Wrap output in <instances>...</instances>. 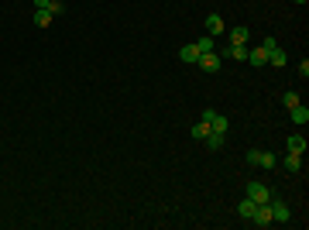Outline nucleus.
Listing matches in <instances>:
<instances>
[{
    "label": "nucleus",
    "instance_id": "nucleus-1",
    "mask_svg": "<svg viewBox=\"0 0 309 230\" xmlns=\"http://www.w3.org/2000/svg\"><path fill=\"white\" fill-rule=\"evenodd\" d=\"M199 120H206V124H210L213 134H227V127H230V120H227L223 114H216V110H210V107H206V110H199Z\"/></svg>",
    "mask_w": 309,
    "mask_h": 230
},
{
    "label": "nucleus",
    "instance_id": "nucleus-2",
    "mask_svg": "<svg viewBox=\"0 0 309 230\" xmlns=\"http://www.w3.org/2000/svg\"><path fill=\"white\" fill-rule=\"evenodd\" d=\"M268 206H271V220L275 223H289L292 220V210H289L285 199H268Z\"/></svg>",
    "mask_w": 309,
    "mask_h": 230
},
{
    "label": "nucleus",
    "instance_id": "nucleus-3",
    "mask_svg": "<svg viewBox=\"0 0 309 230\" xmlns=\"http://www.w3.org/2000/svg\"><path fill=\"white\" fill-rule=\"evenodd\" d=\"M248 199H254V203H268L271 189L265 186V182H248Z\"/></svg>",
    "mask_w": 309,
    "mask_h": 230
},
{
    "label": "nucleus",
    "instance_id": "nucleus-4",
    "mask_svg": "<svg viewBox=\"0 0 309 230\" xmlns=\"http://www.w3.org/2000/svg\"><path fill=\"white\" fill-rule=\"evenodd\" d=\"M196 65H199L203 72H220V55H216V52H203V55L196 58Z\"/></svg>",
    "mask_w": 309,
    "mask_h": 230
},
{
    "label": "nucleus",
    "instance_id": "nucleus-5",
    "mask_svg": "<svg viewBox=\"0 0 309 230\" xmlns=\"http://www.w3.org/2000/svg\"><path fill=\"white\" fill-rule=\"evenodd\" d=\"M251 223H254V227H271V223H275V220H271V206H268V203H258Z\"/></svg>",
    "mask_w": 309,
    "mask_h": 230
},
{
    "label": "nucleus",
    "instance_id": "nucleus-6",
    "mask_svg": "<svg viewBox=\"0 0 309 230\" xmlns=\"http://www.w3.org/2000/svg\"><path fill=\"white\" fill-rule=\"evenodd\" d=\"M248 48H251V45H223L216 55H227V58H237V62H248Z\"/></svg>",
    "mask_w": 309,
    "mask_h": 230
},
{
    "label": "nucleus",
    "instance_id": "nucleus-7",
    "mask_svg": "<svg viewBox=\"0 0 309 230\" xmlns=\"http://www.w3.org/2000/svg\"><path fill=\"white\" fill-rule=\"evenodd\" d=\"M248 62H251L254 69H261V65H268V52L261 45H254V48H248Z\"/></svg>",
    "mask_w": 309,
    "mask_h": 230
},
{
    "label": "nucleus",
    "instance_id": "nucleus-8",
    "mask_svg": "<svg viewBox=\"0 0 309 230\" xmlns=\"http://www.w3.org/2000/svg\"><path fill=\"white\" fill-rule=\"evenodd\" d=\"M306 148H309V144H306V137H302V134H292L289 141H285V151H292V155H306Z\"/></svg>",
    "mask_w": 309,
    "mask_h": 230
},
{
    "label": "nucleus",
    "instance_id": "nucleus-9",
    "mask_svg": "<svg viewBox=\"0 0 309 230\" xmlns=\"http://www.w3.org/2000/svg\"><path fill=\"white\" fill-rule=\"evenodd\" d=\"M220 31H223V18H220V14H210V18H206V35L216 38Z\"/></svg>",
    "mask_w": 309,
    "mask_h": 230
},
{
    "label": "nucleus",
    "instance_id": "nucleus-10",
    "mask_svg": "<svg viewBox=\"0 0 309 230\" xmlns=\"http://www.w3.org/2000/svg\"><path fill=\"white\" fill-rule=\"evenodd\" d=\"M210 134H213V127L206 124V120H196V124H193V137H196V141H206Z\"/></svg>",
    "mask_w": 309,
    "mask_h": 230
},
{
    "label": "nucleus",
    "instance_id": "nucleus-11",
    "mask_svg": "<svg viewBox=\"0 0 309 230\" xmlns=\"http://www.w3.org/2000/svg\"><path fill=\"white\" fill-rule=\"evenodd\" d=\"M248 35H251V28H234L227 45H248Z\"/></svg>",
    "mask_w": 309,
    "mask_h": 230
},
{
    "label": "nucleus",
    "instance_id": "nucleus-12",
    "mask_svg": "<svg viewBox=\"0 0 309 230\" xmlns=\"http://www.w3.org/2000/svg\"><path fill=\"white\" fill-rule=\"evenodd\" d=\"M285 62H289V55H285L282 48H271V52H268V65H275V69H282Z\"/></svg>",
    "mask_w": 309,
    "mask_h": 230
},
{
    "label": "nucleus",
    "instance_id": "nucleus-13",
    "mask_svg": "<svg viewBox=\"0 0 309 230\" xmlns=\"http://www.w3.org/2000/svg\"><path fill=\"white\" fill-rule=\"evenodd\" d=\"M292 120H295L299 127H306V124H309V107H302V103H299V107H292Z\"/></svg>",
    "mask_w": 309,
    "mask_h": 230
},
{
    "label": "nucleus",
    "instance_id": "nucleus-14",
    "mask_svg": "<svg viewBox=\"0 0 309 230\" xmlns=\"http://www.w3.org/2000/svg\"><path fill=\"white\" fill-rule=\"evenodd\" d=\"M254 210H258V203H254V199H248V196H244V199H241V206H237V213H241L244 220H251Z\"/></svg>",
    "mask_w": 309,
    "mask_h": 230
},
{
    "label": "nucleus",
    "instance_id": "nucleus-15",
    "mask_svg": "<svg viewBox=\"0 0 309 230\" xmlns=\"http://www.w3.org/2000/svg\"><path fill=\"white\" fill-rule=\"evenodd\" d=\"M179 58H182V62H196V58H199L196 41H193V45H182V48H179Z\"/></svg>",
    "mask_w": 309,
    "mask_h": 230
},
{
    "label": "nucleus",
    "instance_id": "nucleus-16",
    "mask_svg": "<svg viewBox=\"0 0 309 230\" xmlns=\"http://www.w3.org/2000/svg\"><path fill=\"white\" fill-rule=\"evenodd\" d=\"M289 172H299L302 169V155H292V151H285V162H282Z\"/></svg>",
    "mask_w": 309,
    "mask_h": 230
},
{
    "label": "nucleus",
    "instance_id": "nucleus-17",
    "mask_svg": "<svg viewBox=\"0 0 309 230\" xmlns=\"http://www.w3.org/2000/svg\"><path fill=\"white\" fill-rule=\"evenodd\" d=\"M275 165H278V158H275L271 151H261V155H258V169H275Z\"/></svg>",
    "mask_w": 309,
    "mask_h": 230
},
{
    "label": "nucleus",
    "instance_id": "nucleus-18",
    "mask_svg": "<svg viewBox=\"0 0 309 230\" xmlns=\"http://www.w3.org/2000/svg\"><path fill=\"white\" fill-rule=\"evenodd\" d=\"M196 48H199V55H203V52H216V41H213L210 35H203V38H196Z\"/></svg>",
    "mask_w": 309,
    "mask_h": 230
},
{
    "label": "nucleus",
    "instance_id": "nucleus-19",
    "mask_svg": "<svg viewBox=\"0 0 309 230\" xmlns=\"http://www.w3.org/2000/svg\"><path fill=\"white\" fill-rule=\"evenodd\" d=\"M52 21H55V14H52V11H35V24H38V28H48Z\"/></svg>",
    "mask_w": 309,
    "mask_h": 230
},
{
    "label": "nucleus",
    "instance_id": "nucleus-20",
    "mask_svg": "<svg viewBox=\"0 0 309 230\" xmlns=\"http://www.w3.org/2000/svg\"><path fill=\"white\" fill-rule=\"evenodd\" d=\"M299 103H302V100H299V93H295V90H285V93H282V107H299Z\"/></svg>",
    "mask_w": 309,
    "mask_h": 230
},
{
    "label": "nucleus",
    "instance_id": "nucleus-21",
    "mask_svg": "<svg viewBox=\"0 0 309 230\" xmlns=\"http://www.w3.org/2000/svg\"><path fill=\"white\" fill-rule=\"evenodd\" d=\"M206 148H210V151H220V148H223V134H210L206 137Z\"/></svg>",
    "mask_w": 309,
    "mask_h": 230
},
{
    "label": "nucleus",
    "instance_id": "nucleus-22",
    "mask_svg": "<svg viewBox=\"0 0 309 230\" xmlns=\"http://www.w3.org/2000/svg\"><path fill=\"white\" fill-rule=\"evenodd\" d=\"M48 11H52V14H55V18H58V14L65 11V4H62V0H52V4H48Z\"/></svg>",
    "mask_w": 309,
    "mask_h": 230
},
{
    "label": "nucleus",
    "instance_id": "nucleus-23",
    "mask_svg": "<svg viewBox=\"0 0 309 230\" xmlns=\"http://www.w3.org/2000/svg\"><path fill=\"white\" fill-rule=\"evenodd\" d=\"M309 76V58H302V62H299V79H306Z\"/></svg>",
    "mask_w": 309,
    "mask_h": 230
},
{
    "label": "nucleus",
    "instance_id": "nucleus-24",
    "mask_svg": "<svg viewBox=\"0 0 309 230\" xmlns=\"http://www.w3.org/2000/svg\"><path fill=\"white\" fill-rule=\"evenodd\" d=\"M258 155H261V148H251V151H248V165H258Z\"/></svg>",
    "mask_w": 309,
    "mask_h": 230
},
{
    "label": "nucleus",
    "instance_id": "nucleus-25",
    "mask_svg": "<svg viewBox=\"0 0 309 230\" xmlns=\"http://www.w3.org/2000/svg\"><path fill=\"white\" fill-rule=\"evenodd\" d=\"M261 48H265V52H271V48H278V45H275V38H271V35H268V38L261 41Z\"/></svg>",
    "mask_w": 309,
    "mask_h": 230
},
{
    "label": "nucleus",
    "instance_id": "nucleus-26",
    "mask_svg": "<svg viewBox=\"0 0 309 230\" xmlns=\"http://www.w3.org/2000/svg\"><path fill=\"white\" fill-rule=\"evenodd\" d=\"M31 4H35V11H48V4H52V0H31Z\"/></svg>",
    "mask_w": 309,
    "mask_h": 230
},
{
    "label": "nucleus",
    "instance_id": "nucleus-27",
    "mask_svg": "<svg viewBox=\"0 0 309 230\" xmlns=\"http://www.w3.org/2000/svg\"><path fill=\"white\" fill-rule=\"evenodd\" d=\"M295 4H309V0H295Z\"/></svg>",
    "mask_w": 309,
    "mask_h": 230
}]
</instances>
